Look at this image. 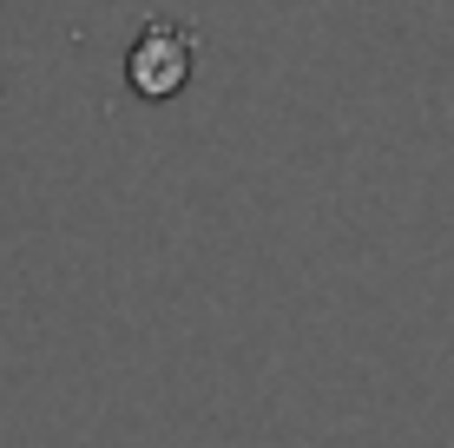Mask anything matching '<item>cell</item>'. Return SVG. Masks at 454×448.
Masks as SVG:
<instances>
[{
    "label": "cell",
    "mask_w": 454,
    "mask_h": 448,
    "mask_svg": "<svg viewBox=\"0 0 454 448\" xmlns=\"http://www.w3.org/2000/svg\"><path fill=\"white\" fill-rule=\"evenodd\" d=\"M192 67H198V40L178 20H152L138 34L132 59H125V80H132V92H145V99H171V92H184Z\"/></svg>",
    "instance_id": "cell-1"
}]
</instances>
